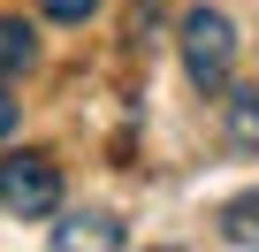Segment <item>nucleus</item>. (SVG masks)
<instances>
[{
    "label": "nucleus",
    "mask_w": 259,
    "mask_h": 252,
    "mask_svg": "<svg viewBox=\"0 0 259 252\" xmlns=\"http://www.w3.org/2000/svg\"><path fill=\"white\" fill-rule=\"evenodd\" d=\"M38 8H46V16H54V23H84V16H92V8H99V0H38Z\"/></svg>",
    "instance_id": "0eeeda50"
},
{
    "label": "nucleus",
    "mask_w": 259,
    "mask_h": 252,
    "mask_svg": "<svg viewBox=\"0 0 259 252\" xmlns=\"http://www.w3.org/2000/svg\"><path fill=\"white\" fill-rule=\"evenodd\" d=\"M0 206L23 214V222L54 214V206H61V176H54V161H46V153H16V161H0Z\"/></svg>",
    "instance_id": "f03ea898"
},
{
    "label": "nucleus",
    "mask_w": 259,
    "mask_h": 252,
    "mask_svg": "<svg viewBox=\"0 0 259 252\" xmlns=\"http://www.w3.org/2000/svg\"><path fill=\"white\" fill-rule=\"evenodd\" d=\"M130 229L122 222H107V214H92V222H61L54 229V244H122Z\"/></svg>",
    "instance_id": "423d86ee"
},
{
    "label": "nucleus",
    "mask_w": 259,
    "mask_h": 252,
    "mask_svg": "<svg viewBox=\"0 0 259 252\" xmlns=\"http://www.w3.org/2000/svg\"><path fill=\"white\" fill-rule=\"evenodd\" d=\"M31 54H38L31 23H16V16H0V77H16V69H31Z\"/></svg>",
    "instance_id": "20e7f679"
},
{
    "label": "nucleus",
    "mask_w": 259,
    "mask_h": 252,
    "mask_svg": "<svg viewBox=\"0 0 259 252\" xmlns=\"http://www.w3.org/2000/svg\"><path fill=\"white\" fill-rule=\"evenodd\" d=\"M229 61H236V23L213 16V8H191L183 16V69L198 92H221L229 84Z\"/></svg>",
    "instance_id": "f257e3e1"
},
{
    "label": "nucleus",
    "mask_w": 259,
    "mask_h": 252,
    "mask_svg": "<svg viewBox=\"0 0 259 252\" xmlns=\"http://www.w3.org/2000/svg\"><path fill=\"white\" fill-rule=\"evenodd\" d=\"M221 237H229V244H244V252H259V191H244V199H229V206H221Z\"/></svg>",
    "instance_id": "7ed1b4c3"
},
{
    "label": "nucleus",
    "mask_w": 259,
    "mask_h": 252,
    "mask_svg": "<svg viewBox=\"0 0 259 252\" xmlns=\"http://www.w3.org/2000/svg\"><path fill=\"white\" fill-rule=\"evenodd\" d=\"M8 130H16V99L0 92V138H8Z\"/></svg>",
    "instance_id": "6e6552de"
},
{
    "label": "nucleus",
    "mask_w": 259,
    "mask_h": 252,
    "mask_svg": "<svg viewBox=\"0 0 259 252\" xmlns=\"http://www.w3.org/2000/svg\"><path fill=\"white\" fill-rule=\"evenodd\" d=\"M229 138H236L244 153H259V84H244V92L229 99Z\"/></svg>",
    "instance_id": "39448f33"
}]
</instances>
